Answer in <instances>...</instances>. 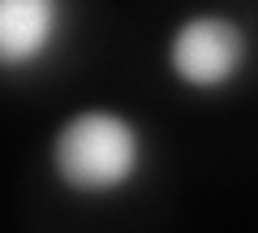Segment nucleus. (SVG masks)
Here are the masks:
<instances>
[{
    "instance_id": "nucleus-1",
    "label": "nucleus",
    "mask_w": 258,
    "mask_h": 233,
    "mask_svg": "<svg viewBox=\"0 0 258 233\" xmlns=\"http://www.w3.org/2000/svg\"><path fill=\"white\" fill-rule=\"evenodd\" d=\"M47 164L60 190L78 199H108L129 190L147 168V134L120 108H78L52 134Z\"/></svg>"
},
{
    "instance_id": "nucleus-2",
    "label": "nucleus",
    "mask_w": 258,
    "mask_h": 233,
    "mask_svg": "<svg viewBox=\"0 0 258 233\" xmlns=\"http://www.w3.org/2000/svg\"><path fill=\"white\" fill-rule=\"evenodd\" d=\"M245 61H249L245 26L215 9L185 13L164 43V65L172 74V82L198 95H215L224 86H232L245 69Z\"/></svg>"
},
{
    "instance_id": "nucleus-3",
    "label": "nucleus",
    "mask_w": 258,
    "mask_h": 233,
    "mask_svg": "<svg viewBox=\"0 0 258 233\" xmlns=\"http://www.w3.org/2000/svg\"><path fill=\"white\" fill-rule=\"evenodd\" d=\"M64 0H0V74L43 65L64 35Z\"/></svg>"
}]
</instances>
